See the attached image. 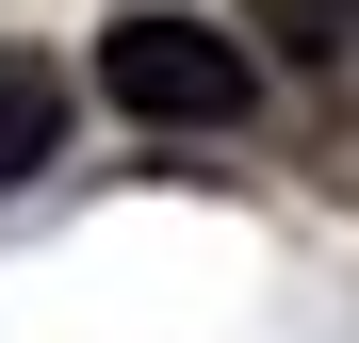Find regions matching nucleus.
I'll list each match as a JSON object with an SVG mask.
<instances>
[{"label": "nucleus", "mask_w": 359, "mask_h": 343, "mask_svg": "<svg viewBox=\"0 0 359 343\" xmlns=\"http://www.w3.org/2000/svg\"><path fill=\"white\" fill-rule=\"evenodd\" d=\"M49 147H66V82H49L33 49H0V196H17Z\"/></svg>", "instance_id": "2"}, {"label": "nucleus", "mask_w": 359, "mask_h": 343, "mask_svg": "<svg viewBox=\"0 0 359 343\" xmlns=\"http://www.w3.org/2000/svg\"><path fill=\"white\" fill-rule=\"evenodd\" d=\"M98 98L147 114V131H245V114H262V49H245V17H180V0H147V17L98 33Z\"/></svg>", "instance_id": "1"}, {"label": "nucleus", "mask_w": 359, "mask_h": 343, "mask_svg": "<svg viewBox=\"0 0 359 343\" xmlns=\"http://www.w3.org/2000/svg\"><path fill=\"white\" fill-rule=\"evenodd\" d=\"M245 49H294V66H343V49H359V0H245Z\"/></svg>", "instance_id": "3"}]
</instances>
